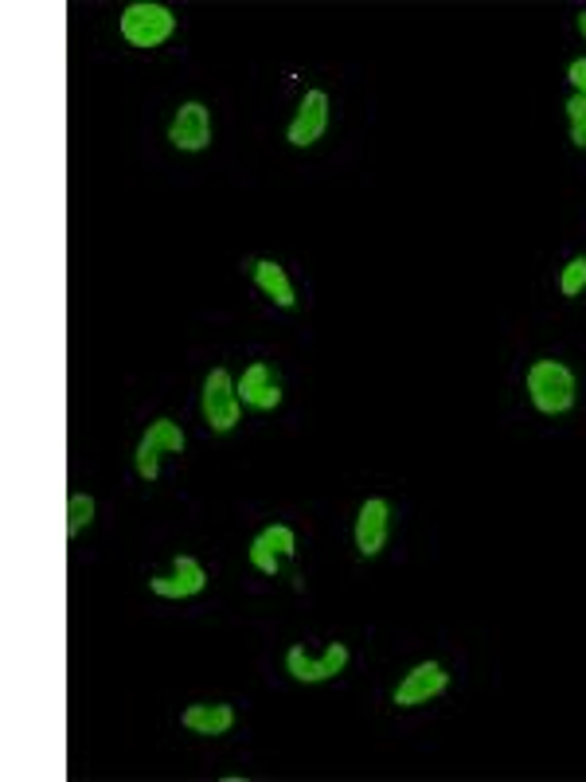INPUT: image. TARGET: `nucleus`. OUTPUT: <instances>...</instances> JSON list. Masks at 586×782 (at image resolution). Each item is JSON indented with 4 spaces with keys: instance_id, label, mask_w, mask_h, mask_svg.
Returning <instances> with one entry per match:
<instances>
[{
    "instance_id": "obj_1",
    "label": "nucleus",
    "mask_w": 586,
    "mask_h": 782,
    "mask_svg": "<svg viewBox=\"0 0 586 782\" xmlns=\"http://www.w3.org/2000/svg\"><path fill=\"white\" fill-rule=\"evenodd\" d=\"M528 396L543 415H560L575 404V376L560 361H535L528 368Z\"/></svg>"
},
{
    "instance_id": "obj_2",
    "label": "nucleus",
    "mask_w": 586,
    "mask_h": 782,
    "mask_svg": "<svg viewBox=\"0 0 586 782\" xmlns=\"http://www.w3.org/2000/svg\"><path fill=\"white\" fill-rule=\"evenodd\" d=\"M239 411H243V399H239L231 372L211 368L208 379H203V419H208V427L211 431H231L239 422Z\"/></svg>"
},
{
    "instance_id": "obj_3",
    "label": "nucleus",
    "mask_w": 586,
    "mask_h": 782,
    "mask_svg": "<svg viewBox=\"0 0 586 782\" xmlns=\"http://www.w3.org/2000/svg\"><path fill=\"white\" fill-rule=\"evenodd\" d=\"M176 27V16L165 4H130L122 12V35L133 47H157L165 44Z\"/></svg>"
},
{
    "instance_id": "obj_4",
    "label": "nucleus",
    "mask_w": 586,
    "mask_h": 782,
    "mask_svg": "<svg viewBox=\"0 0 586 782\" xmlns=\"http://www.w3.org/2000/svg\"><path fill=\"white\" fill-rule=\"evenodd\" d=\"M161 450H185V431L176 427L173 419H157L145 431V439H141V447H137V474L145 477V482H157V474H161Z\"/></svg>"
},
{
    "instance_id": "obj_5",
    "label": "nucleus",
    "mask_w": 586,
    "mask_h": 782,
    "mask_svg": "<svg viewBox=\"0 0 586 782\" xmlns=\"http://www.w3.org/2000/svg\"><path fill=\"white\" fill-rule=\"evenodd\" d=\"M168 141H173L176 150L185 153H200L211 145V114L203 102H185L176 110L173 118V130H168Z\"/></svg>"
},
{
    "instance_id": "obj_6",
    "label": "nucleus",
    "mask_w": 586,
    "mask_h": 782,
    "mask_svg": "<svg viewBox=\"0 0 586 782\" xmlns=\"http://www.w3.org/2000/svg\"><path fill=\"white\" fill-rule=\"evenodd\" d=\"M446 685H450L446 669L438 665V661H422V665H414L411 673L399 681V689H395V704H399V708L430 704V696H438Z\"/></svg>"
},
{
    "instance_id": "obj_7",
    "label": "nucleus",
    "mask_w": 586,
    "mask_h": 782,
    "mask_svg": "<svg viewBox=\"0 0 586 782\" xmlns=\"http://www.w3.org/2000/svg\"><path fill=\"white\" fill-rule=\"evenodd\" d=\"M329 130V95L324 90H309L306 98H301L298 106V118L289 122V145H298V150H306V145H313V141H321V133Z\"/></svg>"
},
{
    "instance_id": "obj_8",
    "label": "nucleus",
    "mask_w": 586,
    "mask_h": 782,
    "mask_svg": "<svg viewBox=\"0 0 586 782\" xmlns=\"http://www.w3.org/2000/svg\"><path fill=\"white\" fill-rule=\"evenodd\" d=\"M344 665H349V650H344L341 642L329 646V653H324L321 661L309 658V653L301 650V646H294V650L286 653L289 678H294V681H306V685H313V681H329V678H336V673H341Z\"/></svg>"
},
{
    "instance_id": "obj_9",
    "label": "nucleus",
    "mask_w": 586,
    "mask_h": 782,
    "mask_svg": "<svg viewBox=\"0 0 586 782\" xmlns=\"http://www.w3.org/2000/svg\"><path fill=\"white\" fill-rule=\"evenodd\" d=\"M203 583H208V575H203L200 563H196L192 555H176L173 575H153L150 591L161 598H192L203 591Z\"/></svg>"
},
{
    "instance_id": "obj_10",
    "label": "nucleus",
    "mask_w": 586,
    "mask_h": 782,
    "mask_svg": "<svg viewBox=\"0 0 586 782\" xmlns=\"http://www.w3.org/2000/svg\"><path fill=\"white\" fill-rule=\"evenodd\" d=\"M387 544V502L372 497V502L360 505V517H356V548L364 555H376L384 552Z\"/></svg>"
},
{
    "instance_id": "obj_11",
    "label": "nucleus",
    "mask_w": 586,
    "mask_h": 782,
    "mask_svg": "<svg viewBox=\"0 0 586 782\" xmlns=\"http://www.w3.org/2000/svg\"><path fill=\"white\" fill-rule=\"evenodd\" d=\"M239 399H243L246 407H254V411H274V407L281 404V392L270 379V368H266V364H251V368L243 372Z\"/></svg>"
},
{
    "instance_id": "obj_12",
    "label": "nucleus",
    "mask_w": 586,
    "mask_h": 782,
    "mask_svg": "<svg viewBox=\"0 0 586 782\" xmlns=\"http://www.w3.org/2000/svg\"><path fill=\"white\" fill-rule=\"evenodd\" d=\"M231 724H235V713L228 704H192L185 713V728L196 736H223Z\"/></svg>"
},
{
    "instance_id": "obj_13",
    "label": "nucleus",
    "mask_w": 586,
    "mask_h": 782,
    "mask_svg": "<svg viewBox=\"0 0 586 782\" xmlns=\"http://www.w3.org/2000/svg\"><path fill=\"white\" fill-rule=\"evenodd\" d=\"M254 282H258V290L266 294V298H274V306L289 309L294 306V286H289L286 271H281L278 263H270V258H263V263H254Z\"/></svg>"
},
{
    "instance_id": "obj_14",
    "label": "nucleus",
    "mask_w": 586,
    "mask_h": 782,
    "mask_svg": "<svg viewBox=\"0 0 586 782\" xmlns=\"http://www.w3.org/2000/svg\"><path fill=\"white\" fill-rule=\"evenodd\" d=\"M90 520H95V497H87V493H70V502H67V532H70V537H79Z\"/></svg>"
},
{
    "instance_id": "obj_15",
    "label": "nucleus",
    "mask_w": 586,
    "mask_h": 782,
    "mask_svg": "<svg viewBox=\"0 0 586 782\" xmlns=\"http://www.w3.org/2000/svg\"><path fill=\"white\" fill-rule=\"evenodd\" d=\"M567 118H571V141H575L578 150H586V98L575 95L567 102Z\"/></svg>"
},
{
    "instance_id": "obj_16",
    "label": "nucleus",
    "mask_w": 586,
    "mask_h": 782,
    "mask_svg": "<svg viewBox=\"0 0 586 782\" xmlns=\"http://www.w3.org/2000/svg\"><path fill=\"white\" fill-rule=\"evenodd\" d=\"M560 290L567 294V298H575V294L586 290V258L567 263V271H563V278H560Z\"/></svg>"
},
{
    "instance_id": "obj_17",
    "label": "nucleus",
    "mask_w": 586,
    "mask_h": 782,
    "mask_svg": "<svg viewBox=\"0 0 586 782\" xmlns=\"http://www.w3.org/2000/svg\"><path fill=\"white\" fill-rule=\"evenodd\" d=\"M258 540H263L266 548H274L278 555H294V532H289L286 525H270Z\"/></svg>"
},
{
    "instance_id": "obj_18",
    "label": "nucleus",
    "mask_w": 586,
    "mask_h": 782,
    "mask_svg": "<svg viewBox=\"0 0 586 782\" xmlns=\"http://www.w3.org/2000/svg\"><path fill=\"white\" fill-rule=\"evenodd\" d=\"M567 79H571V87H575L578 95L586 98V59H575V63H571V67H567Z\"/></svg>"
},
{
    "instance_id": "obj_19",
    "label": "nucleus",
    "mask_w": 586,
    "mask_h": 782,
    "mask_svg": "<svg viewBox=\"0 0 586 782\" xmlns=\"http://www.w3.org/2000/svg\"><path fill=\"white\" fill-rule=\"evenodd\" d=\"M578 32H583V40H586V12H578Z\"/></svg>"
}]
</instances>
